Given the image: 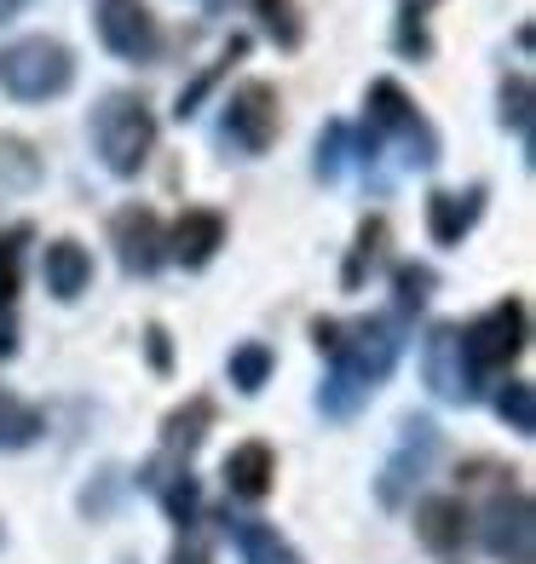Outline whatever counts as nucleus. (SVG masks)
I'll list each match as a JSON object with an SVG mask.
<instances>
[{"instance_id": "nucleus-7", "label": "nucleus", "mask_w": 536, "mask_h": 564, "mask_svg": "<svg viewBox=\"0 0 536 564\" xmlns=\"http://www.w3.org/2000/svg\"><path fill=\"white\" fill-rule=\"evenodd\" d=\"M93 30H98V46L121 64H157L162 58V18L150 12V0H98Z\"/></svg>"}, {"instance_id": "nucleus-5", "label": "nucleus", "mask_w": 536, "mask_h": 564, "mask_svg": "<svg viewBox=\"0 0 536 564\" xmlns=\"http://www.w3.org/2000/svg\"><path fill=\"white\" fill-rule=\"evenodd\" d=\"M455 340H462V364L468 375H507L519 364V351L530 340V312H525V300L519 294H507L496 300L484 317H473L468 328H455Z\"/></svg>"}, {"instance_id": "nucleus-11", "label": "nucleus", "mask_w": 536, "mask_h": 564, "mask_svg": "<svg viewBox=\"0 0 536 564\" xmlns=\"http://www.w3.org/2000/svg\"><path fill=\"white\" fill-rule=\"evenodd\" d=\"M421 375H427V387L432 398H444V403H473V375L462 364V340H455V323H432L427 328V340H421Z\"/></svg>"}, {"instance_id": "nucleus-32", "label": "nucleus", "mask_w": 536, "mask_h": 564, "mask_svg": "<svg viewBox=\"0 0 536 564\" xmlns=\"http://www.w3.org/2000/svg\"><path fill=\"white\" fill-rule=\"evenodd\" d=\"M144 351H150V369H157V375L173 369V346H168V328H162V323L144 328Z\"/></svg>"}, {"instance_id": "nucleus-13", "label": "nucleus", "mask_w": 536, "mask_h": 564, "mask_svg": "<svg viewBox=\"0 0 536 564\" xmlns=\"http://www.w3.org/2000/svg\"><path fill=\"white\" fill-rule=\"evenodd\" d=\"M219 248H225V214H214V208H185L168 230V260H179L185 271L214 265Z\"/></svg>"}, {"instance_id": "nucleus-37", "label": "nucleus", "mask_w": 536, "mask_h": 564, "mask_svg": "<svg viewBox=\"0 0 536 564\" xmlns=\"http://www.w3.org/2000/svg\"><path fill=\"white\" fill-rule=\"evenodd\" d=\"M0 547H7V524H0Z\"/></svg>"}, {"instance_id": "nucleus-34", "label": "nucleus", "mask_w": 536, "mask_h": 564, "mask_svg": "<svg viewBox=\"0 0 536 564\" xmlns=\"http://www.w3.org/2000/svg\"><path fill=\"white\" fill-rule=\"evenodd\" d=\"M105 484H98V496H82V512H105L110 501H116V484H121V473H98Z\"/></svg>"}, {"instance_id": "nucleus-20", "label": "nucleus", "mask_w": 536, "mask_h": 564, "mask_svg": "<svg viewBox=\"0 0 536 564\" xmlns=\"http://www.w3.org/2000/svg\"><path fill=\"white\" fill-rule=\"evenodd\" d=\"M225 530H232L243 564H294L300 558L283 535H277V524H266V519H232Z\"/></svg>"}, {"instance_id": "nucleus-36", "label": "nucleus", "mask_w": 536, "mask_h": 564, "mask_svg": "<svg viewBox=\"0 0 536 564\" xmlns=\"http://www.w3.org/2000/svg\"><path fill=\"white\" fill-rule=\"evenodd\" d=\"M202 7H208V12H219V7H225V0H202Z\"/></svg>"}, {"instance_id": "nucleus-25", "label": "nucleus", "mask_w": 536, "mask_h": 564, "mask_svg": "<svg viewBox=\"0 0 536 564\" xmlns=\"http://www.w3.org/2000/svg\"><path fill=\"white\" fill-rule=\"evenodd\" d=\"M346 162H352V121H323V133L312 144V173L323 185H335L346 173Z\"/></svg>"}, {"instance_id": "nucleus-33", "label": "nucleus", "mask_w": 536, "mask_h": 564, "mask_svg": "<svg viewBox=\"0 0 536 564\" xmlns=\"http://www.w3.org/2000/svg\"><path fill=\"white\" fill-rule=\"evenodd\" d=\"M168 564H214V553H208V542H202L196 530H185V535H179V547L168 553Z\"/></svg>"}, {"instance_id": "nucleus-6", "label": "nucleus", "mask_w": 536, "mask_h": 564, "mask_svg": "<svg viewBox=\"0 0 536 564\" xmlns=\"http://www.w3.org/2000/svg\"><path fill=\"white\" fill-rule=\"evenodd\" d=\"M219 139L232 150H243V156H266V150L283 139V98H277V87L271 82H243L225 98Z\"/></svg>"}, {"instance_id": "nucleus-15", "label": "nucleus", "mask_w": 536, "mask_h": 564, "mask_svg": "<svg viewBox=\"0 0 536 564\" xmlns=\"http://www.w3.org/2000/svg\"><path fill=\"white\" fill-rule=\"evenodd\" d=\"M219 478H225V490H232L237 501H266L277 490V455H271V444H260V438L237 444L232 455H225Z\"/></svg>"}, {"instance_id": "nucleus-8", "label": "nucleus", "mask_w": 536, "mask_h": 564, "mask_svg": "<svg viewBox=\"0 0 536 564\" xmlns=\"http://www.w3.org/2000/svg\"><path fill=\"white\" fill-rule=\"evenodd\" d=\"M432 460H439V426H432L427 415H410L398 426V449L387 455V467H380V478H375V501L404 507L416 484L432 473Z\"/></svg>"}, {"instance_id": "nucleus-30", "label": "nucleus", "mask_w": 536, "mask_h": 564, "mask_svg": "<svg viewBox=\"0 0 536 564\" xmlns=\"http://www.w3.org/2000/svg\"><path fill=\"white\" fill-rule=\"evenodd\" d=\"M380 248H387V219L375 214V219H364V225H357L352 260H346V271H341V282H346V289H364V271H375Z\"/></svg>"}, {"instance_id": "nucleus-17", "label": "nucleus", "mask_w": 536, "mask_h": 564, "mask_svg": "<svg viewBox=\"0 0 536 564\" xmlns=\"http://www.w3.org/2000/svg\"><path fill=\"white\" fill-rule=\"evenodd\" d=\"M214 415H219V409H214V398H202V392H196L191 403H179L173 415L162 421V455H191L202 438H208Z\"/></svg>"}, {"instance_id": "nucleus-21", "label": "nucleus", "mask_w": 536, "mask_h": 564, "mask_svg": "<svg viewBox=\"0 0 536 564\" xmlns=\"http://www.w3.org/2000/svg\"><path fill=\"white\" fill-rule=\"evenodd\" d=\"M439 0H404L398 18H393V53L404 64H427L432 58V30H427V18Z\"/></svg>"}, {"instance_id": "nucleus-10", "label": "nucleus", "mask_w": 536, "mask_h": 564, "mask_svg": "<svg viewBox=\"0 0 536 564\" xmlns=\"http://www.w3.org/2000/svg\"><path fill=\"white\" fill-rule=\"evenodd\" d=\"M536 512H530V496L525 484H507V490L484 507V547L507 564H530V535H536Z\"/></svg>"}, {"instance_id": "nucleus-29", "label": "nucleus", "mask_w": 536, "mask_h": 564, "mask_svg": "<svg viewBox=\"0 0 536 564\" xmlns=\"http://www.w3.org/2000/svg\"><path fill=\"white\" fill-rule=\"evenodd\" d=\"M496 421L507 432H519V438H536V392H530V380H507V387H496Z\"/></svg>"}, {"instance_id": "nucleus-4", "label": "nucleus", "mask_w": 536, "mask_h": 564, "mask_svg": "<svg viewBox=\"0 0 536 564\" xmlns=\"http://www.w3.org/2000/svg\"><path fill=\"white\" fill-rule=\"evenodd\" d=\"M364 127L380 144L393 139L404 150V167H439V156H444L439 127L421 116V105L393 82V75H375V82H369V93H364Z\"/></svg>"}, {"instance_id": "nucleus-31", "label": "nucleus", "mask_w": 536, "mask_h": 564, "mask_svg": "<svg viewBox=\"0 0 536 564\" xmlns=\"http://www.w3.org/2000/svg\"><path fill=\"white\" fill-rule=\"evenodd\" d=\"M35 230L30 225H12L7 237H0V312H12L18 300V282H23V248H30Z\"/></svg>"}, {"instance_id": "nucleus-19", "label": "nucleus", "mask_w": 536, "mask_h": 564, "mask_svg": "<svg viewBox=\"0 0 536 564\" xmlns=\"http://www.w3.org/2000/svg\"><path fill=\"white\" fill-rule=\"evenodd\" d=\"M248 7H254L260 35L277 46V53H300V46H305V12H300V0H248Z\"/></svg>"}, {"instance_id": "nucleus-38", "label": "nucleus", "mask_w": 536, "mask_h": 564, "mask_svg": "<svg viewBox=\"0 0 536 564\" xmlns=\"http://www.w3.org/2000/svg\"><path fill=\"white\" fill-rule=\"evenodd\" d=\"M294 564H300V558H294Z\"/></svg>"}, {"instance_id": "nucleus-28", "label": "nucleus", "mask_w": 536, "mask_h": 564, "mask_svg": "<svg viewBox=\"0 0 536 564\" xmlns=\"http://www.w3.org/2000/svg\"><path fill=\"white\" fill-rule=\"evenodd\" d=\"M439 289V276H432V265H398L393 271V317L404 323V317H416L421 305H427V294Z\"/></svg>"}, {"instance_id": "nucleus-9", "label": "nucleus", "mask_w": 536, "mask_h": 564, "mask_svg": "<svg viewBox=\"0 0 536 564\" xmlns=\"http://www.w3.org/2000/svg\"><path fill=\"white\" fill-rule=\"evenodd\" d=\"M110 248H116V265L127 276H157L168 265V225L157 208L144 202H127V208L110 219Z\"/></svg>"}, {"instance_id": "nucleus-23", "label": "nucleus", "mask_w": 536, "mask_h": 564, "mask_svg": "<svg viewBox=\"0 0 536 564\" xmlns=\"http://www.w3.org/2000/svg\"><path fill=\"white\" fill-rule=\"evenodd\" d=\"M225 375H232V387L243 398H254V392H266V380L277 375V351L266 340H243V346H232V357H225Z\"/></svg>"}, {"instance_id": "nucleus-14", "label": "nucleus", "mask_w": 536, "mask_h": 564, "mask_svg": "<svg viewBox=\"0 0 536 564\" xmlns=\"http://www.w3.org/2000/svg\"><path fill=\"white\" fill-rule=\"evenodd\" d=\"M484 185H468V191H432L427 196V237L439 242V248H455L468 237V230L479 225V214H484Z\"/></svg>"}, {"instance_id": "nucleus-16", "label": "nucleus", "mask_w": 536, "mask_h": 564, "mask_svg": "<svg viewBox=\"0 0 536 564\" xmlns=\"http://www.w3.org/2000/svg\"><path fill=\"white\" fill-rule=\"evenodd\" d=\"M41 276H46V294L53 300H82L93 289V253L75 242V237H58L41 248Z\"/></svg>"}, {"instance_id": "nucleus-27", "label": "nucleus", "mask_w": 536, "mask_h": 564, "mask_svg": "<svg viewBox=\"0 0 536 564\" xmlns=\"http://www.w3.org/2000/svg\"><path fill=\"white\" fill-rule=\"evenodd\" d=\"M364 403H369V387H364V380H352V375H341V369H329V380L318 387L323 421H352Z\"/></svg>"}, {"instance_id": "nucleus-18", "label": "nucleus", "mask_w": 536, "mask_h": 564, "mask_svg": "<svg viewBox=\"0 0 536 564\" xmlns=\"http://www.w3.org/2000/svg\"><path fill=\"white\" fill-rule=\"evenodd\" d=\"M243 58H248V35H232V41L219 46V58H214L208 69H202L191 87H179V98H173V116H179V121H191V116L202 110V98H208V93H214V87H219L225 75H232V69L243 64Z\"/></svg>"}, {"instance_id": "nucleus-35", "label": "nucleus", "mask_w": 536, "mask_h": 564, "mask_svg": "<svg viewBox=\"0 0 536 564\" xmlns=\"http://www.w3.org/2000/svg\"><path fill=\"white\" fill-rule=\"evenodd\" d=\"M18 7H23V0H0V23H7V18H12Z\"/></svg>"}, {"instance_id": "nucleus-1", "label": "nucleus", "mask_w": 536, "mask_h": 564, "mask_svg": "<svg viewBox=\"0 0 536 564\" xmlns=\"http://www.w3.org/2000/svg\"><path fill=\"white\" fill-rule=\"evenodd\" d=\"M312 346L329 357V369H341V375H352V380H364V387L375 392L380 380L398 369L404 323H398V317H352V323L318 317V323H312Z\"/></svg>"}, {"instance_id": "nucleus-3", "label": "nucleus", "mask_w": 536, "mask_h": 564, "mask_svg": "<svg viewBox=\"0 0 536 564\" xmlns=\"http://www.w3.org/2000/svg\"><path fill=\"white\" fill-rule=\"evenodd\" d=\"M75 87V53L58 35H18L0 46V93L12 105H46Z\"/></svg>"}, {"instance_id": "nucleus-26", "label": "nucleus", "mask_w": 536, "mask_h": 564, "mask_svg": "<svg viewBox=\"0 0 536 564\" xmlns=\"http://www.w3.org/2000/svg\"><path fill=\"white\" fill-rule=\"evenodd\" d=\"M157 496H162V512H168V524H179V535L196 530V512H202V490H196V478L191 467H179L173 478L157 484Z\"/></svg>"}, {"instance_id": "nucleus-24", "label": "nucleus", "mask_w": 536, "mask_h": 564, "mask_svg": "<svg viewBox=\"0 0 536 564\" xmlns=\"http://www.w3.org/2000/svg\"><path fill=\"white\" fill-rule=\"evenodd\" d=\"M41 432H46V415L35 403L0 392V449H23V444H35Z\"/></svg>"}, {"instance_id": "nucleus-22", "label": "nucleus", "mask_w": 536, "mask_h": 564, "mask_svg": "<svg viewBox=\"0 0 536 564\" xmlns=\"http://www.w3.org/2000/svg\"><path fill=\"white\" fill-rule=\"evenodd\" d=\"M530 110H536L530 75H525V69H507V75H502V87H496V121H502L525 150H530Z\"/></svg>"}, {"instance_id": "nucleus-2", "label": "nucleus", "mask_w": 536, "mask_h": 564, "mask_svg": "<svg viewBox=\"0 0 536 564\" xmlns=\"http://www.w3.org/2000/svg\"><path fill=\"white\" fill-rule=\"evenodd\" d=\"M87 133H93V150H98V162H105V173L116 178H139L144 162H150V150H157V110H150V98L144 93H105L93 105V121H87Z\"/></svg>"}, {"instance_id": "nucleus-12", "label": "nucleus", "mask_w": 536, "mask_h": 564, "mask_svg": "<svg viewBox=\"0 0 536 564\" xmlns=\"http://www.w3.org/2000/svg\"><path fill=\"white\" fill-rule=\"evenodd\" d=\"M416 535H421V547L439 553V558L462 553L468 535H473L468 501H462V496H427V501H416Z\"/></svg>"}]
</instances>
